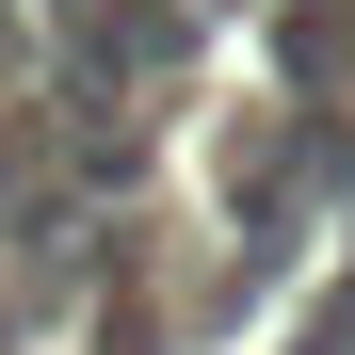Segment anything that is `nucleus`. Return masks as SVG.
<instances>
[{
	"label": "nucleus",
	"instance_id": "nucleus-2",
	"mask_svg": "<svg viewBox=\"0 0 355 355\" xmlns=\"http://www.w3.org/2000/svg\"><path fill=\"white\" fill-rule=\"evenodd\" d=\"M307 355H355V275L323 291V323H307Z\"/></svg>",
	"mask_w": 355,
	"mask_h": 355
},
{
	"label": "nucleus",
	"instance_id": "nucleus-1",
	"mask_svg": "<svg viewBox=\"0 0 355 355\" xmlns=\"http://www.w3.org/2000/svg\"><path fill=\"white\" fill-rule=\"evenodd\" d=\"M49 49H33V0H0V81H33Z\"/></svg>",
	"mask_w": 355,
	"mask_h": 355
}]
</instances>
